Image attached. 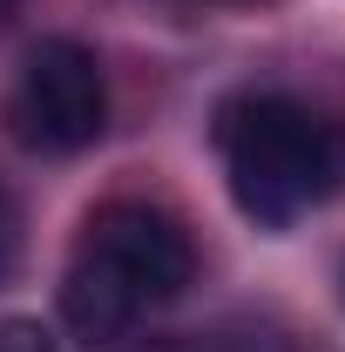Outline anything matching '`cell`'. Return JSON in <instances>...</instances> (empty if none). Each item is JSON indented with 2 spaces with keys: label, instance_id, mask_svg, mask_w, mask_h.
Wrapping results in <instances>:
<instances>
[{
  "label": "cell",
  "instance_id": "6da1fadb",
  "mask_svg": "<svg viewBox=\"0 0 345 352\" xmlns=\"http://www.w3.org/2000/svg\"><path fill=\"white\" fill-rule=\"evenodd\" d=\"M216 156L258 230H291L345 190V122L291 95H230L216 109Z\"/></svg>",
  "mask_w": 345,
  "mask_h": 352
},
{
  "label": "cell",
  "instance_id": "8992f818",
  "mask_svg": "<svg viewBox=\"0 0 345 352\" xmlns=\"http://www.w3.org/2000/svg\"><path fill=\"white\" fill-rule=\"evenodd\" d=\"M142 352H197V346H142Z\"/></svg>",
  "mask_w": 345,
  "mask_h": 352
},
{
  "label": "cell",
  "instance_id": "5b68a950",
  "mask_svg": "<svg viewBox=\"0 0 345 352\" xmlns=\"http://www.w3.org/2000/svg\"><path fill=\"white\" fill-rule=\"evenodd\" d=\"M0 352H54V339H47L34 318H7L0 325Z\"/></svg>",
  "mask_w": 345,
  "mask_h": 352
},
{
  "label": "cell",
  "instance_id": "7a4b0ae2",
  "mask_svg": "<svg viewBox=\"0 0 345 352\" xmlns=\"http://www.w3.org/2000/svg\"><path fill=\"white\" fill-rule=\"evenodd\" d=\"M197 271V251L183 223L156 204H102L88 217L75 264L61 278V318L88 346L122 339L149 305L176 298Z\"/></svg>",
  "mask_w": 345,
  "mask_h": 352
},
{
  "label": "cell",
  "instance_id": "52a82bcc",
  "mask_svg": "<svg viewBox=\"0 0 345 352\" xmlns=\"http://www.w3.org/2000/svg\"><path fill=\"white\" fill-rule=\"evenodd\" d=\"M14 7H21V0H0V28H7V14H14Z\"/></svg>",
  "mask_w": 345,
  "mask_h": 352
},
{
  "label": "cell",
  "instance_id": "277c9868",
  "mask_svg": "<svg viewBox=\"0 0 345 352\" xmlns=\"http://www.w3.org/2000/svg\"><path fill=\"white\" fill-rule=\"evenodd\" d=\"M14 258H21V210H14V197H7V183H0V285H7Z\"/></svg>",
  "mask_w": 345,
  "mask_h": 352
},
{
  "label": "cell",
  "instance_id": "3957f363",
  "mask_svg": "<svg viewBox=\"0 0 345 352\" xmlns=\"http://www.w3.org/2000/svg\"><path fill=\"white\" fill-rule=\"evenodd\" d=\"M7 122L27 149L47 156H75L88 149L102 122H109V82H102V61L68 34H47L27 47L14 95H7Z\"/></svg>",
  "mask_w": 345,
  "mask_h": 352
}]
</instances>
